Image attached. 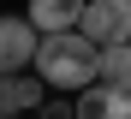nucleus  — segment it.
Listing matches in <instances>:
<instances>
[{"label": "nucleus", "instance_id": "nucleus-6", "mask_svg": "<svg viewBox=\"0 0 131 119\" xmlns=\"http://www.w3.org/2000/svg\"><path fill=\"white\" fill-rule=\"evenodd\" d=\"M30 107H42V89L24 78V71H18V78H0V113H30Z\"/></svg>", "mask_w": 131, "mask_h": 119}, {"label": "nucleus", "instance_id": "nucleus-2", "mask_svg": "<svg viewBox=\"0 0 131 119\" xmlns=\"http://www.w3.org/2000/svg\"><path fill=\"white\" fill-rule=\"evenodd\" d=\"M78 30L90 36L95 48H119V42H131V0H90Z\"/></svg>", "mask_w": 131, "mask_h": 119}, {"label": "nucleus", "instance_id": "nucleus-3", "mask_svg": "<svg viewBox=\"0 0 131 119\" xmlns=\"http://www.w3.org/2000/svg\"><path fill=\"white\" fill-rule=\"evenodd\" d=\"M36 36L42 30L30 18H0V78H18L24 66H36V48H42Z\"/></svg>", "mask_w": 131, "mask_h": 119}, {"label": "nucleus", "instance_id": "nucleus-1", "mask_svg": "<svg viewBox=\"0 0 131 119\" xmlns=\"http://www.w3.org/2000/svg\"><path fill=\"white\" fill-rule=\"evenodd\" d=\"M36 78L48 83V89H90V83H101V48L83 36V30L42 36V48H36Z\"/></svg>", "mask_w": 131, "mask_h": 119}, {"label": "nucleus", "instance_id": "nucleus-7", "mask_svg": "<svg viewBox=\"0 0 131 119\" xmlns=\"http://www.w3.org/2000/svg\"><path fill=\"white\" fill-rule=\"evenodd\" d=\"M101 83L131 89V42H119V48H101Z\"/></svg>", "mask_w": 131, "mask_h": 119}, {"label": "nucleus", "instance_id": "nucleus-9", "mask_svg": "<svg viewBox=\"0 0 131 119\" xmlns=\"http://www.w3.org/2000/svg\"><path fill=\"white\" fill-rule=\"evenodd\" d=\"M0 119H6V113H0Z\"/></svg>", "mask_w": 131, "mask_h": 119}, {"label": "nucleus", "instance_id": "nucleus-5", "mask_svg": "<svg viewBox=\"0 0 131 119\" xmlns=\"http://www.w3.org/2000/svg\"><path fill=\"white\" fill-rule=\"evenodd\" d=\"M83 6H90V0H30V24L42 36H60V30H78L83 24Z\"/></svg>", "mask_w": 131, "mask_h": 119}, {"label": "nucleus", "instance_id": "nucleus-8", "mask_svg": "<svg viewBox=\"0 0 131 119\" xmlns=\"http://www.w3.org/2000/svg\"><path fill=\"white\" fill-rule=\"evenodd\" d=\"M42 119H78L72 101H42Z\"/></svg>", "mask_w": 131, "mask_h": 119}, {"label": "nucleus", "instance_id": "nucleus-4", "mask_svg": "<svg viewBox=\"0 0 131 119\" xmlns=\"http://www.w3.org/2000/svg\"><path fill=\"white\" fill-rule=\"evenodd\" d=\"M78 119H131V89H113V83H90L78 89Z\"/></svg>", "mask_w": 131, "mask_h": 119}]
</instances>
